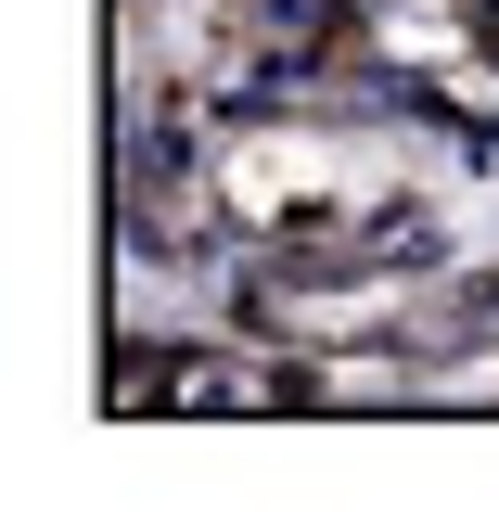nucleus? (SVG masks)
Instances as JSON below:
<instances>
[]
</instances>
